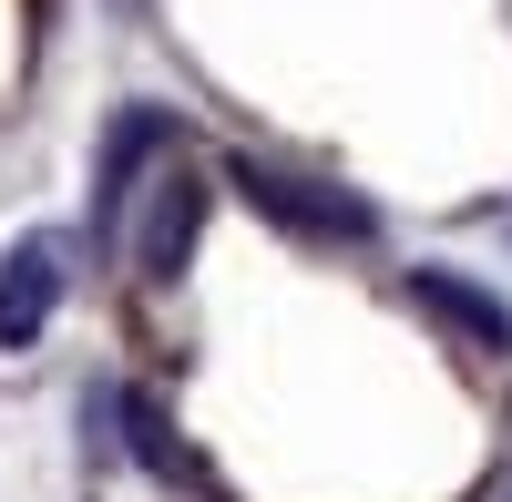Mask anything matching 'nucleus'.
Here are the masks:
<instances>
[{
	"instance_id": "nucleus-2",
	"label": "nucleus",
	"mask_w": 512,
	"mask_h": 502,
	"mask_svg": "<svg viewBox=\"0 0 512 502\" xmlns=\"http://www.w3.org/2000/svg\"><path fill=\"white\" fill-rule=\"evenodd\" d=\"M154 154H175V113H113V134L93 154V246H134V195H144V164Z\"/></svg>"
},
{
	"instance_id": "nucleus-6",
	"label": "nucleus",
	"mask_w": 512,
	"mask_h": 502,
	"mask_svg": "<svg viewBox=\"0 0 512 502\" xmlns=\"http://www.w3.org/2000/svg\"><path fill=\"white\" fill-rule=\"evenodd\" d=\"M410 298L431 308L441 328H461V339H472L482 359H512V308L492 298V287H472L461 267H410Z\"/></svg>"
},
{
	"instance_id": "nucleus-5",
	"label": "nucleus",
	"mask_w": 512,
	"mask_h": 502,
	"mask_svg": "<svg viewBox=\"0 0 512 502\" xmlns=\"http://www.w3.org/2000/svg\"><path fill=\"white\" fill-rule=\"evenodd\" d=\"M195 226H205V175L185 154H164V175H154V216H144V236H134V277H175L185 267V246H195Z\"/></svg>"
},
{
	"instance_id": "nucleus-1",
	"label": "nucleus",
	"mask_w": 512,
	"mask_h": 502,
	"mask_svg": "<svg viewBox=\"0 0 512 502\" xmlns=\"http://www.w3.org/2000/svg\"><path fill=\"white\" fill-rule=\"evenodd\" d=\"M226 185L256 205V216H277L287 236H318V246H369V236H379V205H369V195L318 185V175H287V164L236 154V164H226Z\"/></svg>"
},
{
	"instance_id": "nucleus-4",
	"label": "nucleus",
	"mask_w": 512,
	"mask_h": 502,
	"mask_svg": "<svg viewBox=\"0 0 512 502\" xmlns=\"http://www.w3.org/2000/svg\"><path fill=\"white\" fill-rule=\"evenodd\" d=\"M62 236H21L11 257H0V349H31L41 328H52V308H62Z\"/></svg>"
},
{
	"instance_id": "nucleus-3",
	"label": "nucleus",
	"mask_w": 512,
	"mask_h": 502,
	"mask_svg": "<svg viewBox=\"0 0 512 502\" xmlns=\"http://www.w3.org/2000/svg\"><path fill=\"white\" fill-rule=\"evenodd\" d=\"M82 410H103V421H113L103 441H113V451H134V462H144L154 482H185V492H216V482H205V462H195V451L175 441V421H164V410H154L144 390H123V380H103V390L82 400Z\"/></svg>"
}]
</instances>
